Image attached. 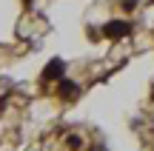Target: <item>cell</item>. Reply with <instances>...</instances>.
Returning <instances> with one entry per match:
<instances>
[{"label": "cell", "instance_id": "cell-1", "mask_svg": "<svg viewBox=\"0 0 154 151\" xmlns=\"http://www.w3.org/2000/svg\"><path fill=\"white\" fill-rule=\"evenodd\" d=\"M128 32H131L128 23H109V26H106V34H109V37H126Z\"/></svg>", "mask_w": 154, "mask_h": 151}]
</instances>
